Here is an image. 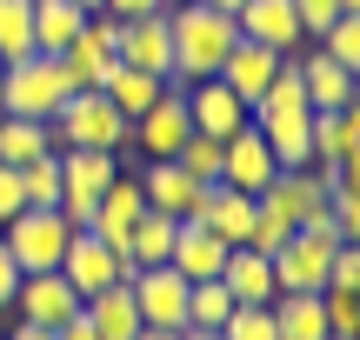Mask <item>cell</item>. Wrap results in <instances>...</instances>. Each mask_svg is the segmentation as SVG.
I'll list each match as a JSON object with an SVG mask.
<instances>
[{"label":"cell","mask_w":360,"mask_h":340,"mask_svg":"<svg viewBox=\"0 0 360 340\" xmlns=\"http://www.w3.org/2000/svg\"><path fill=\"white\" fill-rule=\"evenodd\" d=\"M167 34H174V87H193V80L220 74L240 27H233V13L207 7V0H180V7H167Z\"/></svg>","instance_id":"6da1fadb"},{"label":"cell","mask_w":360,"mask_h":340,"mask_svg":"<svg viewBox=\"0 0 360 340\" xmlns=\"http://www.w3.org/2000/svg\"><path fill=\"white\" fill-rule=\"evenodd\" d=\"M47 127H53V154H60V147H101V154L134 147V120L120 114V107L107 100L101 87H74Z\"/></svg>","instance_id":"7a4b0ae2"},{"label":"cell","mask_w":360,"mask_h":340,"mask_svg":"<svg viewBox=\"0 0 360 340\" xmlns=\"http://www.w3.org/2000/svg\"><path fill=\"white\" fill-rule=\"evenodd\" d=\"M67 93H74V80H67V67L53 60V53H20V60H7V74H0V114L53 120Z\"/></svg>","instance_id":"3957f363"},{"label":"cell","mask_w":360,"mask_h":340,"mask_svg":"<svg viewBox=\"0 0 360 340\" xmlns=\"http://www.w3.org/2000/svg\"><path fill=\"white\" fill-rule=\"evenodd\" d=\"M0 240H7V254H13L20 274H47V267H60L74 227L60 221V207H20L7 227H0Z\"/></svg>","instance_id":"277c9868"},{"label":"cell","mask_w":360,"mask_h":340,"mask_svg":"<svg viewBox=\"0 0 360 340\" xmlns=\"http://www.w3.org/2000/svg\"><path fill=\"white\" fill-rule=\"evenodd\" d=\"M60 274H67V287H74L80 301H94V294H107V287H134L141 261H134V254H114L107 240H94L87 227H80V234L67 240V254H60Z\"/></svg>","instance_id":"5b68a950"},{"label":"cell","mask_w":360,"mask_h":340,"mask_svg":"<svg viewBox=\"0 0 360 340\" xmlns=\"http://www.w3.org/2000/svg\"><path fill=\"white\" fill-rule=\"evenodd\" d=\"M53 60L67 67L74 87H101V80L114 74V60H120V20H114V13H87V27H80Z\"/></svg>","instance_id":"8992f818"},{"label":"cell","mask_w":360,"mask_h":340,"mask_svg":"<svg viewBox=\"0 0 360 340\" xmlns=\"http://www.w3.org/2000/svg\"><path fill=\"white\" fill-rule=\"evenodd\" d=\"M274 174H281V160H274V147L260 140L254 120H247L240 133H227V140H220V187H233V194H260Z\"/></svg>","instance_id":"52a82bcc"},{"label":"cell","mask_w":360,"mask_h":340,"mask_svg":"<svg viewBox=\"0 0 360 340\" xmlns=\"http://www.w3.org/2000/svg\"><path fill=\"white\" fill-rule=\"evenodd\" d=\"M187 274H174V267H141L134 274V307H141V327H187Z\"/></svg>","instance_id":"ba28073f"},{"label":"cell","mask_w":360,"mask_h":340,"mask_svg":"<svg viewBox=\"0 0 360 340\" xmlns=\"http://www.w3.org/2000/svg\"><path fill=\"white\" fill-rule=\"evenodd\" d=\"M187 133H193V120H187V87H174V80H167V93L134 120V147H147V160H174Z\"/></svg>","instance_id":"9c48e42d"},{"label":"cell","mask_w":360,"mask_h":340,"mask_svg":"<svg viewBox=\"0 0 360 340\" xmlns=\"http://www.w3.org/2000/svg\"><path fill=\"white\" fill-rule=\"evenodd\" d=\"M13 314L34 320V327H60V320L80 314V294L67 287L60 267H47V274H20V287H13Z\"/></svg>","instance_id":"30bf717a"},{"label":"cell","mask_w":360,"mask_h":340,"mask_svg":"<svg viewBox=\"0 0 360 340\" xmlns=\"http://www.w3.org/2000/svg\"><path fill=\"white\" fill-rule=\"evenodd\" d=\"M141 194H147V207L167 214V221H193V214H200L207 181H193L180 160H154V167H141Z\"/></svg>","instance_id":"8fae6325"},{"label":"cell","mask_w":360,"mask_h":340,"mask_svg":"<svg viewBox=\"0 0 360 340\" xmlns=\"http://www.w3.org/2000/svg\"><path fill=\"white\" fill-rule=\"evenodd\" d=\"M120 67H141V74L174 80V34H167V13L120 20Z\"/></svg>","instance_id":"7c38bea8"},{"label":"cell","mask_w":360,"mask_h":340,"mask_svg":"<svg viewBox=\"0 0 360 340\" xmlns=\"http://www.w3.org/2000/svg\"><path fill=\"white\" fill-rule=\"evenodd\" d=\"M233 27H240V40H260V47H274V53H300V40H307L294 0H240Z\"/></svg>","instance_id":"4fadbf2b"},{"label":"cell","mask_w":360,"mask_h":340,"mask_svg":"<svg viewBox=\"0 0 360 340\" xmlns=\"http://www.w3.org/2000/svg\"><path fill=\"white\" fill-rule=\"evenodd\" d=\"M187 120H193V133L227 140V133L247 127V100H240L220 74H214V80H193V87H187Z\"/></svg>","instance_id":"5bb4252c"},{"label":"cell","mask_w":360,"mask_h":340,"mask_svg":"<svg viewBox=\"0 0 360 340\" xmlns=\"http://www.w3.org/2000/svg\"><path fill=\"white\" fill-rule=\"evenodd\" d=\"M314 167H327V174H360V107L314 114Z\"/></svg>","instance_id":"9a60e30c"},{"label":"cell","mask_w":360,"mask_h":340,"mask_svg":"<svg viewBox=\"0 0 360 340\" xmlns=\"http://www.w3.org/2000/svg\"><path fill=\"white\" fill-rule=\"evenodd\" d=\"M120 174H127L120 154H101V147H60V200H101Z\"/></svg>","instance_id":"2e32d148"},{"label":"cell","mask_w":360,"mask_h":340,"mask_svg":"<svg viewBox=\"0 0 360 340\" xmlns=\"http://www.w3.org/2000/svg\"><path fill=\"white\" fill-rule=\"evenodd\" d=\"M287 67V53H274V47H260V40H233L227 47V60H220V80H227L233 93H240L247 107L260 100V93L274 87V74Z\"/></svg>","instance_id":"e0dca14e"},{"label":"cell","mask_w":360,"mask_h":340,"mask_svg":"<svg viewBox=\"0 0 360 340\" xmlns=\"http://www.w3.org/2000/svg\"><path fill=\"white\" fill-rule=\"evenodd\" d=\"M294 67H300V87H307V107L314 114H334V107H354V67H340V60H327L321 47L314 53H294Z\"/></svg>","instance_id":"ac0fdd59"},{"label":"cell","mask_w":360,"mask_h":340,"mask_svg":"<svg viewBox=\"0 0 360 340\" xmlns=\"http://www.w3.org/2000/svg\"><path fill=\"white\" fill-rule=\"evenodd\" d=\"M220 287L233 294V307H267L274 294V261L254 247H227V261H220Z\"/></svg>","instance_id":"d6986e66"},{"label":"cell","mask_w":360,"mask_h":340,"mask_svg":"<svg viewBox=\"0 0 360 340\" xmlns=\"http://www.w3.org/2000/svg\"><path fill=\"white\" fill-rule=\"evenodd\" d=\"M193 221L207 227V234H220L227 247H247V234H254V194H233V187H207L200 194V214Z\"/></svg>","instance_id":"ffe728a7"},{"label":"cell","mask_w":360,"mask_h":340,"mask_svg":"<svg viewBox=\"0 0 360 340\" xmlns=\"http://www.w3.org/2000/svg\"><path fill=\"white\" fill-rule=\"evenodd\" d=\"M220 261H227V240L220 234H207L200 221H180L174 227V274H187V280H220Z\"/></svg>","instance_id":"44dd1931"},{"label":"cell","mask_w":360,"mask_h":340,"mask_svg":"<svg viewBox=\"0 0 360 340\" xmlns=\"http://www.w3.org/2000/svg\"><path fill=\"white\" fill-rule=\"evenodd\" d=\"M274 334L281 340H327V301L321 294H274Z\"/></svg>","instance_id":"7402d4cb"},{"label":"cell","mask_w":360,"mask_h":340,"mask_svg":"<svg viewBox=\"0 0 360 340\" xmlns=\"http://www.w3.org/2000/svg\"><path fill=\"white\" fill-rule=\"evenodd\" d=\"M101 93H107V100H114L127 120H141L147 107H154L160 93H167V80H160V74H141V67H120V60H114V74L101 80Z\"/></svg>","instance_id":"603a6c76"},{"label":"cell","mask_w":360,"mask_h":340,"mask_svg":"<svg viewBox=\"0 0 360 340\" xmlns=\"http://www.w3.org/2000/svg\"><path fill=\"white\" fill-rule=\"evenodd\" d=\"M80 314L94 320L101 340H134L141 334V307H134L127 287H107V294H94V301H80Z\"/></svg>","instance_id":"cb8c5ba5"},{"label":"cell","mask_w":360,"mask_h":340,"mask_svg":"<svg viewBox=\"0 0 360 340\" xmlns=\"http://www.w3.org/2000/svg\"><path fill=\"white\" fill-rule=\"evenodd\" d=\"M80 27H87V7H74V0H34V53H60Z\"/></svg>","instance_id":"d4e9b609"},{"label":"cell","mask_w":360,"mask_h":340,"mask_svg":"<svg viewBox=\"0 0 360 340\" xmlns=\"http://www.w3.org/2000/svg\"><path fill=\"white\" fill-rule=\"evenodd\" d=\"M53 154V127L47 120H20V114H0V160L7 167H27V160Z\"/></svg>","instance_id":"484cf974"},{"label":"cell","mask_w":360,"mask_h":340,"mask_svg":"<svg viewBox=\"0 0 360 340\" xmlns=\"http://www.w3.org/2000/svg\"><path fill=\"white\" fill-rule=\"evenodd\" d=\"M174 227H180V221H167V214L147 207L141 221H134V234H127V254H134L141 267H167V261H174Z\"/></svg>","instance_id":"4316f807"},{"label":"cell","mask_w":360,"mask_h":340,"mask_svg":"<svg viewBox=\"0 0 360 340\" xmlns=\"http://www.w3.org/2000/svg\"><path fill=\"white\" fill-rule=\"evenodd\" d=\"M233 314V294L220 287V280H193L187 287V327H207V334H220V320Z\"/></svg>","instance_id":"83f0119b"},{"label":"cell","mask_w":360,"mask_h":340,"mask_svg":"<svg viewBox=\"0 0 360 340\" xmlns=\"http://www.w3.org/2000/svg\"><path fill=\"white\" fill-rule=\"evenodd\" d=\"M34 53V0H0V60Z\"/></svg>","instance_id":"f1b7e54d"},{"label":"cell","mask_w":360,"mask_h":340,"mask_svg":"<svg viewBox=\"0 0 360 340\" xmlns=\"http://www.w3.org/2000/svg\"><path fill=\"white\" fill-rule=\"evenodd\" d=\"M20 194L27 207H60V154H40L20 167Z\"/></svg>","instance_id":"f546056e"},{"label":"cell","mask_w":360,"mask_h":340,"mask_svg":"<svg viewBox=\"0 0 360 340\" xmlns=\"http://www.w3.org/2000/svg\"><path fill=\"white\" fill-rule=\"evenodd\" d=\"M174 160H180V167L193 174V181H207V187L220 181V140H214V133H187Z\"/></svg>","instance_id":"4dcf8cb0"},{"label":"cell","mask_w":360,"mask_h":340,"mask_svg":"<svg viewBox=\"0 0 360 340\" xmlns=\"http://www.w3.org/2000/svg\"><path fill=\"white\" fill-rule=\"evenodd\" d=\"M321 53H327V60H340V67H354V74H360V13H340V20L327 27V34H321Z\"/></svg>","instance_id":"1f68e13d"},{"label":"cell","mask_w":360,"mask_h":340,"mask_svg":"<svg viewBox=\"0 0 360 340\" xmlns=\"http://www.w3.org/2000/svg\"><path fill=\"white\" fill-rule=\"evenodd\" d=\"M327 334L340 340H360V287H327Z\"/></svg>","instance_id":"d6a6232c"},{"label":"cell","mask_w":360,"mask_h":340,"mask_svg":"<svg viewBox=\"0 0 360 340\" xmlns=\"http://www.w3.org/2000/svg\"><path fill=\"white\" fill-rule=\"evenodd\" d=\"M220 340H281L274 334V307H233L220 320Z\"/></svg>","instance_id":"836d02e7"},{"label":"cell","mask_w":360,"mask_h":340,"mask_svg":"<svg viewBox=\"0 0 360 340\" xmlns=\"http://www.w3.org/2000/svg\"><path fill=\"white\" fill-rule=\"evenodd\" d=\"M294 13H300V34H307V40H321L327 27L340 20V0H294Z\"/></svg>","instance_id":"e575fe53"},{"label":"cell","mask_w":360,"mask_h":340,"mask_svg":"<svg viewBox=\"0 0 360 340\" xmlns=\"http://www.w3.org/2000/svg\"><path fill=\"white\" fill-rule=\"evenodd\" d=\"M20 207H27V194H20V167H7V160H0V227H7Z\"/></svg>","instance_id":"d590c367"},{"label":"cell","mask_w":360,"mask_h":340,"mask_svg":"<svg viewBox=\"0 0 360 340\" xmlns=\"http://www.w3.org/2000/svg\"><path fill=\"white\" fill-rule=\"evenodd\" d=\"M13 287H20V267H13L7 240H0V314H13Z\"/></svg>","instance_id":"8d00e7d4"},{"label":"cell","mask_w":360,"mask_h":340,"mask_svg":"<svg viewBox=\"0 0 360 340\" xmlns=\"http://www.w3.org/2000/svg\"><path fill=\"white\" fill-rule=\"evenodd\" d=\"M101 13H114V20H141V13H167L160 0H101Z\"/></svg>","instance_id":"74e56055"},{"label":"cell","mask_w":360,"mask_h":340,"mask_svg":"<svg viewBox=\"0 0 360 340\" xmlns=\"http://www.w3.org/2000/svg\"><path fill=\"white\" fill-rule=\"evenodd\" d=\"M53 340H101V334H94L87 314H74V320H60V327H53Z\"/></svg>","instance_id":"f35d334b"},{"label":"cell","mask_w":360,"mask_h":340,"mask_svg":"<svg viewBox=\"0 0 360 340\" xmlns=\"http://www.w3.org/2000/svg\"><path fill=\"white\" fill-rule=\"evenodd\" d=\"M7 340H53V327H34V320L13 314V334H7Z\"/></svg>","instance_id":"ab89813d"},{"label":"cell","mask_w":360,"mask_h":340,"mask_svg":"<svg viewBox=\"0 0 360 340\" xmlns=\"http://www.w3.org/2000/svg\"><path fill=\"white\" fill-rule=\"evenodd\" d=\"M134 340H180V334H174V327H141Z\"/></svg>","instance_id":"60d3db41"},{"label":"cell","mask_w":360,"mask_h":340,"mask_svg":"<svg viewBox=\"0 0 360 340\" xmlns=\"http://www.w3.org/2000/svg\"><path fill=\"white\" fill-rule=\"evenodd\" d=\"M180 340H220V334H207V327H180Z\"/></svg>","instance_id":"b9f144b4"},{"label":"cell","mask_w":360,"mask_h":340,"mask_svg":"<svg viewBox=\"0 0 360 340\" xmlns=\"http://www.w3.org/2000/svg\"><path fill=\"white\" fill-rule=\"evenodd\" d=\"M207 7H220V13H240V0H207Z\"/></svg>","instance_id":"7bdbcfd3"},{"label":"cell","mask_w":360,"mask_h":340,"mask_svg":"<svg viewBox=\"0 0 360 340\" xmlns=\"http://www.w3.org/2000/svg\"><path fill=\"white\" fill-rule=\"evenodd\" d=\"M74 7H87V13H101V0H74Z\"/></svg>","instance_id":"ee69618b"},{"label":"cell","mask_w":360,"mask_h":340,"mask_svg":"<svg viewBox=\"0 0 360 340\" xmlns=\"http://www.w3.org/2000/svg\"><path fill=\"white\" fill-rule=\"evenodd\" d=\"M160 7H180V0H160Z\"/></svg>","instance_id":"f6af8a7d"},{"label":"cell","mask_w":360,"mask_h":340,"mask_svg":"<svg viewBox=\"0 0 360 340\" xmlns=\"http://www.w3.org/2000/svg\"><path fill=\"white\" fill-rule=\"evenodd\" d=\"M0 74H7V60H0Z\"/></svg>","instance_id":"bcb514c9"},{"label":"cell","mask_w":360,"mask_h":340,"mask_svg":"<svg viewBox=\"0 0 360 340\" xmlns=\"http://www.w3.org/2000/svg\"><path fill=\"white\" fill-rule=\"evenodd\" d=\"M327 340H340V334H327Z\"/></svg>","instance_id":"7dc6e473"},{"label":"cell","mask_w":360,"mask_h":340,"mask_svg":"<svg viewBox=\"0 0 360 340\" xmlns=\"http://www.w3.org/2000/svg\"><path fill=\"white\" fill-rule=\"evenodd\" d=\"M0 340H7V334H0Z\"/></svg>","instance_id":"c3c4849f"}]
</instances>
